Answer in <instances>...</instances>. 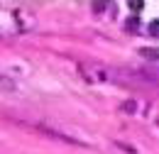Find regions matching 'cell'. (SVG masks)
Returning <instances> with one entry per match:
<instances>
[{
  "label": "cell",
  "instance_id": "6",
  "mask_svg": "<svg viewBox=\"0 0 159 154\" xmlns=\"http://www.w3.org/2000/svg\"><path fill=\"white\" fill-rule=\"evenodd\" d=\"M149 32H152L154 37H159V20H154V22L149 25Z\"/></svg>",
  "mask_w": 159,
  "mask_h": 154
},
{
  "label": "cell",
  "instance_id": "2",
  "mask_svg": "<svg viewBox=\"0 0 159 154\" xmlns=\"http://www.w3.org/2000/svg\"><path fill=\"white\" fill-rule=\"evenodd\" d=\"M135 78H142V81H154L159 83V69H152V71H132Z\"/></svg>",
  "mask_w": 159,
  "mask_h": 154
},
{
  "label": "cell",
  "instance_id": "4",
  "mask_svg": "<svg viewBox=\"0 0 159 154\" xmlns=\"http://www.w3.org/2000/svg\"><path fill=\"white\" fill-rule=\"evenodd\" d=\"M135 108H137V103H135V100H125V103L120 105V110H122V113H135Z\"/></svg>",
  "mask_w": 159,
  "mask_h": 154
},
{
  "label": "cell",
  "instance_id": "7",
  "mask_svg": "<svg viewBox=\"0 0 159 154\" xmlns=\"http://www.w3.org/2000/svg\"><path fill=\"white\" fill-rule=\"evenodd\" d=\"M93 10H96V12H103V10H105V2H93Z\"/></svg>",
  "mask_w": 159,
  "mask_h": 154
},
{
  "label": "cell",
  "instance_id": "1",
  "mask_svg": "<svg viewBox=\"0 0 159 154\" xmlns=\"http://www.w3.org/2000/svg\"><path fill=\"white\" fill-rule=\"evenodd\" d=\"M39 132H44L47 137H52V139H57V142L71 144V147H81V149L88 147L86 142H81V139H76V137H71V135H64V132H59V130H52V127H39Z\"/></svg>",
  "mask_w": 159,
  "mask_h": 154
},
{
  "label": "cell",
  "instance_id": "5",
  "mask_svg": "<svg viewBox=\"0 0 159 154\" xmlns=\"http://www.w3.org/2000/svg\"><path fill=\"white\" fill-rule=\"evenodd\" d=\"M115 144H118L122 152H127V154H135V152H137V149H135V147H130V144H120V142H115Z\"/></svg>",
  "mask_w": 159,
  "mask_h": 154
},
{
  "label": "cell",
  "instance_id": "3",
  "mask_svg": "<svg viewBox=\"0 0 159 154\" xmlns=\"http://www.w3.org/2000/svg\"><path fill=\"white\" fill-rule=\"evenodd\" d=\"M139 57H144V59H154V61H157V59H159V49H149V47H142V49H139Z\"/></svg>",
  "mask_w": 159,
  "mask_h": 154
}]
</instances>
